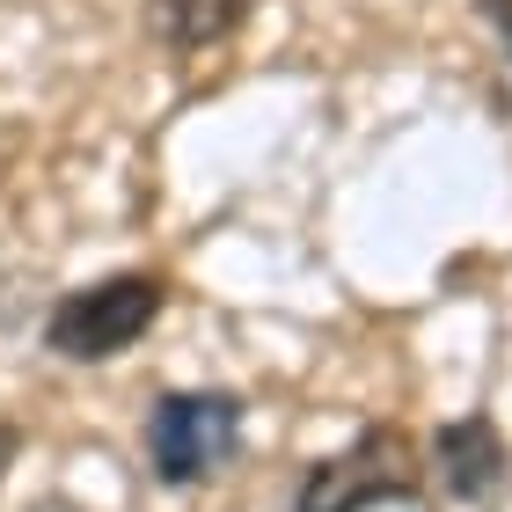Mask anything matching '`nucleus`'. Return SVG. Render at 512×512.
<instances>
[{
    "label": "nucleus",
    "instance_id": "7",
    "mask_svg": "<svg viewBox=\"0 0 512 512\" xmlns=\"http://www.w3.org/2000/svg\"><path fill=\"white\" fill-rule=\"evenodd\" d=\"M8 461H15V425L0 417V476H8Z\"/></svg>",
    "mask_w": 512,
    "mask_h": 512
},
{
    "label": "nucleus",
    "instance_id": "3",
    "mask_svg": "<svg viewBox=\"0 0 512 512\" xmlns=\"http://www.w3.org/2000/svg\"><path fill=\"white\" fill-rule=\"evenodd\" d=\"M439 454V483H447L454 498H491L498 476H505V439L491 417H461V425H447L432 439Z\"/></svg>",
    "mask_w": 512,
    "mask_h": 512
},
{
    "label": "nucleus",
    "instance_id": "8",
    "mask_svg": "<svg viewBox=\"0 0 512 512\" xmlns=\"http://www.w3.org/2000/svg\"><path fill=\"white\" fill-rule=\"evenodd\" d=\"M30 512H81V505H66V498H44V505H30Z\"/></svg>",
    "mask_w": 512,
    "mask_h": 512
},
{
    "label": "nucleus",
    "instance_id": "4",
    "mask_svg": "<svg viewBox=\"0 0 512 512\" xmlns=\"http://www.w3.org/2000/svg\"><path fill=\"white\" fill-rule=\"evenodd\" d=\"M256 0H154V30L169 52H205V44L235 37Z\"/></svg>",
    "mask_w": 512,
    "mask_h": 512
},
{
    "label": "nucleus",
    "instance_id": "2",
    "mask_svg": "<svg viewBox=\"0 0 512 512\" xmlns=\"http://www.w3.org/2000/svg\"><path fill=\"white\" fill-rule=\"evenodd\" d=\"M242 447V403L235 395H213V388H183V395H161L154 417H147V461L161 483H205L220 476Z\"/></svg>",
    "mask_w": 512,
    "mask_h": 512
},
{
    "label": "nucleus",
    "instance_id": "6",
    "mask_svg": "<svg viewBox=\"0 0 512 512\" xmlns=\"http://www.w3.org/2000/svg\"><path fill=\"white\" fill-rule=\"evenodd\" d=\"M483 15H491L498 30H505V44H512V0H483Z\"/></svg>",
    "mask_w": 512,
    "mask_h": 512
},
{
    "label": "nucleus",
    "instance_id": "5",
    "mask_svg": "<svg viewBox=\"0 0 512 512\" xmlns=\"http://www.w3.org/2000/svg\"><path fill=\"white\" fill-rule=\"evenodd\" d=\"M337 512H432V505L417 498V483H381V491H359V498H344Z\"/></svg>",
    "mask_w": 512,
    "mask_h": 512
},
{
    "label": "nucleus",
    "instance_id": "1",
    "mask_svg": "<svg viewBox=\"0 0 512 512\" xmlns=\"http://www.w3.org/2000/svg\"><path fill=\"white\" fill-rule=\"evenodd\" d=\"M161 315V278L154 271H118V278H96V286L66 293L52 322H44V344L74 366H96V359H118L125 344H139Z\"/></svg>",
    "mask_w": 512,
    "mask_h": 512
}]
</instances>
